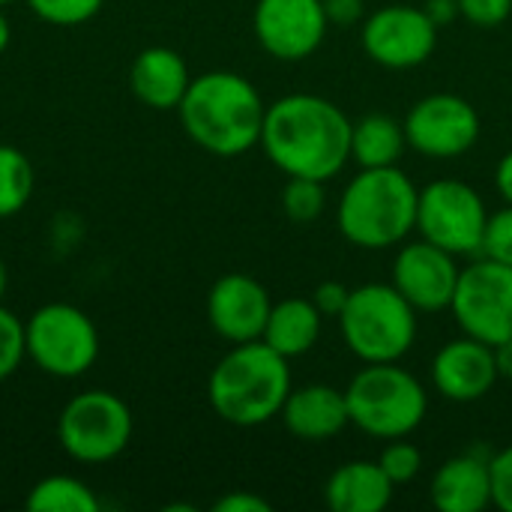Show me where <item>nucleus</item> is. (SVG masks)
<instances>
[{
    "label": "nucleus",
    "mask_w": 512,
    "mask_h": 512,
    "mask_svg": "<svg viewBox=\"0 0 512 512\" xmlns=\"http://www.w3.org/2000/svg\"><path fill=\"white\" fill-rule=\"evenodd\" d=\"M27 357V339H24V324L18 321L15 312H9L0 303V384L12 378L21 369V360Z\"/></svg>",
    "instance_id": "nucleus-26"
},
{
    "label": "nucleus",
    "mask_w": 512,
    "mask_h": 512,
    "mask_svg": "<svg viewBox=\"0 0 512 512\" xmlns=\"http://www.w3.org/2000/svg\"><path fill=\"white\" fill-rule=\"evenodd\" d=\"M27 357L54 378H81L99 357L96 324L69 303L39 306L24 321Z\"/></svg>",
    "instance_id": "nucleus-7"
},
{
    "label": "nucleus",
    "mask_w": 512,
    "mask_h": 512,
    "mask_svg": "<svg viewBox=\"0 0 512 512\" xmlns=\"http://www.w3.org/2000/svg\"><path fill=\"white\" fill-rule=\"evenodd\" d=\"M273 507L252 492H231L213 504V512H270Z\"/></svg>",
    "instance_id": "nucleus-33"
},
{
    "label": "nucleus",
    "mask_w": 512,
    "mask_h": 512,
    "mask_svg": "<svg viewBox=\"0 0 512 512\" xmlns=\"http://www.w3.org/2000/svg\"><path fill=\"white\" fill-rule=\"evenodd\" d=\"M450 312L459 330L486 345L512 339V267L480 258L459 273Z\"/></svg>",
    "instance_id": "nucleus-10"
},
{
    "label": "nucleus",
    "mask_w": 512,
    "mask_h": 512,
    "mask_svg": "<svg viewBox=\"0 0 512 512\" xmlns=\"http://www.w3.org/2000/svg\"><path fill=\"white\" fill-rule=\"evenodd\" d=\"M324 501L333 512H384L393 501V480L378 462L357 459L330 474Z\"/></svg>",
    "instance_id": "nucleus-20"
},
{
    "label": "nucleus",
    "mask_w": 512,
    "mask_h": 512,
    "mask_svg": "<svg viewBox=\"0 0 512 512\" xmlns=\"http://www.w3.org/2000/svg\"><path fill=\"white\" fill-rule=\"evenodd\" d=\"M177 114L201 150L231 159L261 144L267 105L249 78L216 69L189 81Z\"/></svg>",
    "instance_id": "nucleus-2"
},
{
    "label": "nucleus",
    "mask_w": 512,
    "mask_h": 512,
    "mask_svg": "<svg viewBox=\"0 0 512 512\" xmlns=\"http://www.w3.org/2000/svg\"><path fill=\"white\" fill-rule=\"evenodd\" d=\"M495 366H498L501 378H510L512 381V339L495 345Z\"/></svg>",
    "instance_id": "nucleus-37"
},
{
    "label": "nucleus",
    "mask_w": 512,
    "mask_h": 512,
    "mask_svg": "<svg viewBox=\"0 0 512 512\" xmlns=\"http://www.w3.org/2000/svg\"><path fill=\"white\" fill-rule=\"evenodd\" d=\"M330 24H354L366 15V0H321Z\"/></svg>",
    "instance_id": "nucleus-34"
},
{
    "label": "nucleus",
    "mask_w": 512,
    "mask_h": 512,
    "mask_svg": "<svg viewBox=\"0 0 512 512\" xmlns=\"http://www.w3.org/2000/svg\"><path fill=\"white\" fill-rule=\"evenodd\" d=\"M9 36H12L9 21H6V15L0 12V54H3V51H6V45H9Z\"/></svg>",
    "instance_id": "nucleus-38"
},
{
    "label": "nucleus",
    "mask_w": 512,
    "mask_h": 512,
    "mask_svg": "<svg viewBox=\"0 0 512 512\" xmlns=\"http://www.w3.org/2000/svg\"><path fill=\"white\" fill-rule=\"evenodd\" d=\"M438 24L426 9L408 3H390L375 9L363 21V51L384 69H414L423 66L438 45Z\"/></svg>",
    "instance_id": "nucleus-12"
},
{
    "label": "nucleus",
    "mask_w": 512,
    "mask_h": 512,
    "mask_svg": "<svg viewBox=\"0 0 512 512\" xmlns=\"http://www.w3.org/2000/svg\"><path fill=\"white\" fill-rule=\"evenodd\" d=\"M459 15L477 27H498L512 15V0H459Z\"/></svg>",
    "instance_id": "nucleus-31"
},
{
    "label": "nucleus",
    "mask_w": 512,
    "mask_h": 512,
    "mask_svg": "<svg viewBox=\"0 0 512 512\" xmlns=\"http://www.w3.org/2000/svg\"><path fill=\"white\" fill-rule=\"evenodd\" d=\"M405 138L426 159H459L480 138V114L459 93H432L405 114Z\"/></svg>",
    "instance_id": "nucleus-11"
},
{
    "label": "nucleus",
    "mask_w": 512,
    "mask_h": 512,
    "mask_svg": "<svg viewBox=\"0 0 512 512\" xmlns=\"http://www.w3.org/2000/svg\"><path fill=\"white\" fill-rule=\"evenodd\" d=\"M423 9H426V15H429L438 27H444V24H450V21L459 18V0H429Z\"/></svg>",
    "instance_id": "nucleus-35"
},
{
    "label": "nucleus",
    "mask_w": 512,
    "mask_h": 512,
    "mask_svg": "<svg viewBox=\"0 0 512 512\" xmlns=\"http://www.w3.org/2000/svg\"><path fill=\"white\" fill-rule=\"evenodd\" d=\"M378 465H381L384 474L393 480V486H402V483H411V480L420 474V468H423V453H420L411 441L396 438V441H390V444L384 447Z\"/></svg>",
    "instance_id": "nucleus-28"
},
{
    "label": "nucleus",
    "mask_w": 512,
    "mask_h": 512,
    "mask_svg": "<svg viewBox=\"0 0 512 512\" xmlns=\"http://www.w3.org/2000/svg\"><path fill=\"white\" fill-rule=\"evenodd\" d=\"M495 348L462 336L447 342L432 360V384L450 402H477L498 384Z\"/></svg>",
    "instance_id": "nucleus-16"
},
{
    "label": "nucleus",
    "mask_w": 512,
    "mask_h": 512,
    "mask_svg": "<svg viewBox=\"0 0 512 512\" xmlns=\"http://www.w3.org/2000/svg\"><path fill=\"white\" fill-rule=\"evenodd\" d=\"M291 393L288 357L273 351L264 339L234 345L210 372L207 399L213 411L240 429L264 426L282 414Z\"/></svg>",
    "instance_id": "nucleus-3"
},
{
    "label": "nucleus",
    "mask_w": 512,
    "mask_h": 512,
    "mask_svg": "<svg viewBox=\"0 0 512 512\" xmlns=\"http://www.w3.org/2000/svg\"><path fill=\"white\" fill-rule=\"evenodd\" d=\"M30 512H99V498L87 483L69 474L39 480L27 495Z\"/></svg>",
    "instance_id": "nucleus-23"
},
{
    "label": "nucleus",
    "mask_w": 512,
    "mask_h": 512,
    "mask_svg": "<svg viewBox=\"0 0 512 512\" xmlns=\"http://www.w3.org/2000/svg\"><path fill=\"white\" fill-rule=\"evenodd\" d=\"M495 186H498V195L512 204V150H507L504 156H501V162H498V168H495Z\"/></svg>",
    "instance_id": "nucleus-36"
},
{
    "label": "nucleus",
    "mask_w": 512,
    "mask_h": 512,
    "mask_svg": "<svg viewBox=\"0 0 512 512\" xmlns=\"http://www.w3.org/2000/svg\"><path fill=\"white\" fill-rule=\"evenodd\" d=\"M480 255L512 267V204H507L498 213H489V225H486V234H483Z\"/></svg>",
    "instance_id": "nucleus-29"
},
{
    "label": "nucleus",
    "mask_w": 512,
    "mask_h": 512,
    "mask_svg": "<svg viewBox=\"0 0 512 512\" xmlns=\"http://www.w3.org/2000/svg\"><path fill=\"white\" fill-rule=\"evenodd\" d=\"M405 126L387 114H366L351 126V159L360 168H390L405 156Z\"/></svg>",
    "instance_id": "nucleus-22"
},
{
    "label": "nucleus",
    "mask_w": 512,
    "mask_h": 512,
    "mask_svg": "<svg viewBox=\"0 0 512 512\" xmlns=\"http://www.w3.org/2000/svg\"><path fill=\"white\" fill-rule=\"evenodd\" d=\"M30 195H33L30 159L12 144H0V219L21 213Z\"/></svg>",
    "instance_id": "nucleus-24"
},
{
    "label": "nucleus",
    "mask_w": 512,
    "mask_h": 512,
    "mask_svg": "<svg viewBox=\"0 0 512 512\" xmlns=\"http://www.w3.org/2000/svg\"><path fill=\"white\" fill-rule=\"evenodd\" d=\"M417 198L420 189L399 165L360 168L336 207L339 234L360 249L399 246L417 228Z\"/></svg>",
    "instance_id": "nucleus-4"
},
{
    "label": "nucleus",
    "mask_w": 512,
    "mask_h": 512,
    "mask_svg": "<svg viewBox=\"0 0 512 512\" xmlns=\"http://www.w3.org/2000/svg\"><path fill=\"white\" fill-rule=\"evenodd\" d=\"M345 402L351 426L378 441L408 438L429 411L426 387L399 363H366L345 387Z\"/></svg>",
    "instance_id": "nucleus-5"
},
{
    "label": "nucleus",
    "mask_w": 512,
    "mask_h": 512,
    "mask_svg": "<svg viewBox=\"0 0 512 512\" xmlns=\"http://www.w3.org/2000/svg\"><path fill=\"white\" fill-rule=\"evenodd\" d=\"M489 477H492V504L498 510L512 512V447L489 456Z\"/></svg>",
    "instance_id": "nucleus-30"
},
{
    "label": "nucleus",
    "mask_w": 512,
    "mask_h": 512,
    "mask_svg": "<svg viewBox=\"0 0 512 512\" xmlns=\"http://www.w3.org/2000/svg\"><path fill=\"white\" fill-rule=\"evenodd\" d=\"M348 114L318 93H288L267 105L261 147L288 177L333 180L351 159Z\"/></svg>",
    "instance_id": "nucleus-1"
},
{
    "label": "nucleus",
    "mask_w": 512,
    "mask_h": 512,
    "mask_svg": "<svg viewBox=\"0 0 512 512\" xmlns=\"http://www.w3.org/2000/svg\"><path fill=\"white\" fill-rule=\"evenodd\" d=\"M339 330L363 363H399L417 342V309L390 282H369L348 294Z\"/></svg>",
    "instance_id": "nucleus-6"
},
{
    "label": "nucleus",
    "mask_w": 512,
    "mask_h": 512,
    "mask_svg": "<svg viewBox=\"0 0 512 512\" xmlns=\"http://www.w3.org/2000/svg\"><path fill=\"white\" fill-rule=\"evenodd\" d=\"M36 18L57 24V27H75L90 21L99 9L102 0H27Z\"/></svg>",
    "instance_id": "nucleus-27"
},
{
    "label": "nucleus",
    "mask_w": 512,
    "mask_h": 512,
    "mask_svg": "<svg viewBox=\"0 0 512 512\" xmlns=\"http://www.w3.org/2000/svg\"><path fill=\"white\" fill-rule=\"evenodd\" d=\"M189 66L186 60L165 45H153L135 54L129 66V90L132 96L153 111H177L189 90Z\"/></svg>",
    "instance_id": "nucleus-18"
},
{
    "label": "nucleus",
    "mask_w": 512,
    "mask_h": 512,
    "mask_svg": "<svg viewBox=\"0 0 512 512\" xmlns=\"http://www.w3.org/2000/svg\"><path fill=\"white\" fill-rule=\"evenodd\" d=\"M132 438V414L126 402L108 390L72 396L57 420V441L66 456L84 465L117 459Z\"/></svg>",
    "instance_id": "nucleus-8"
},
{
    "label": "nucleus",
    "mask_w": 512,
    "mask_h": 512,
    "mask_svg": "<svg viewBox=\"0 0 512 512\" xmlns=\"http://www.w3.org/2000/svg\"><path fill=\"white\" fill-rule=\"evenodd\" d=\"M348 294H351V288H345L342 282H321L312 294V303L321 309L324 318H339L348 303Z\"/></svg>",
    "instance_id": "nucleus-32"
},
{
    "label": "nucleus",
    "mask_w": 512,
    "mask_h": 512,
    "mask_svg": "<svg viewBox=\"0 0 512 512\" xmlns=\"http://www.w3.org/2000/svg\"><path fill=\"white\" fill-rule=\"evenodd\" d=\"M327 204V192H324V180H312V177H291L282 189V207L285 216L297 225H309L324 213Z\"/></svg>",
    "instance_id": "nucleus-25"
},
{
    "label": "nucleus",
    "mask_w": 512,
    "mask_h": 512,
    "mask_svg": "<svg viewBox=\"0 0 512 512\" xmlns=\"http://www.w3.org/2000/svg\"><path fill=\"white\" fill-rule=\"evenodd\" d=\"M6 3H12V0H0V6H6Z\"/></svg>",
    "instance_id": "nucleus-40"
},
{
    "label": "nucleus",
    "mask_w": 512,
    "mask_h": 512,
    "mask_svg": "<svg viewBox=\"0 0 512 512\" xmlns=\"http://www.w3.org/2000/svg\"><path fill=\"white\" fill-rule=\"evenodd\" d=\"M429 495L441 512H483L492 504L489 456L462 453L447 459L435 471Z\"/></svg>",
    "instance_id": "nucleus-19"
},
{
    "label": "nucleus",
    "mask_w": 512,
    "mask_h": 512,
    "mask_svg": "<svg viewBox=\"0 0 512 512\" xmlns=\"http://www.w3.org/2000/svg\"><path fill=\"white\" fill-rule=\"evenodd\" d=\"M489 210L483 195L462 180H432L417 198V231L423 240L459 255H480Z\"/></svg>",
    "instance_id": "nucleus-9"
},
{
    "label": "nucleus",
    "mask_w": 512,
    "mask_h": 512,
    "mask_svg": "<svg viewBox=\"0 0 512 512\" xmlns=\"http://www.w3.org/2000/svg\"><path fill=\"white\" fill-rule=\"evenodd\" d=\"M273 300L267 288L246 273H225L207 294V321L231 345L264 336Z\"/></svg>",
    "instance_id": "nucleus-15"
},
{
    "label": "nucleus",
    "mask_w": 512,
    "mask_h": 512,
    "mask_svg": "<svg viewBox=\"0 0 512 512\" xmlns=\"http://www.w3.org/2000/svg\"><path fill=\"white\" fill-rule=\"evenodd\" d=\"M321 318L324 315L312 300H303V297L279 300L270 309V318H267V327H264L261 339L288 360L303 357L321 339V324H324Z\"/></svg>",
    "instance_id": "nucleus-21"
},
{
    "label": "nucleus",
    "mask_w": 512,
    "mask_h": 512,
    "mask_svg": "<svg viewBox=\"0 0 512 512\" xmlns=\"http://www.w3.org/2000/svg\"><path fill=\"white\" fill-rule=\"evenodd\" d=\"M462 267L456 255L429 243L414 240L405 243L393 261V285L417 312H444L456 297Z\"/></svg>",
    "instance_id": "nucleus-14"
},
{
    "label": "nucleus",
    "mask_w": 512,
    "mask_h": 512,
    "mask_svg": "<svg viewBox=\"0 0 512 512\" xmlns=\"http://www.w3.org/2000/svg\"><path fill=\"white\" fill-rule=\"evenodd\" d=\"M6 282H9V276H6V264L0 261V300H3V294H6Z\"/></svg>",
    "instance_id": "nucleus-39"
},
{
    "label": "nucleus",
    "mask_w": 512,
    "mask_h": 512,
    "mask_svg": "<svg viewBox=\"0 0 512 512\" xmlns=\"http://www.w3.org/2000/svg\"><path fill=\"white\" fill-rule=\"evenodd\" d=\"M279 417L294 438L309 444L330 441L351 423L345 390H336L330 384H306L297 390L291 387Z\"/></svg>",
    "instance_id": "nucleus-17"
},
{
    "label": "nucleus",
    "mask_w": 512,
    "mask_h": 512,
    "mask_svg": "<svg viewBox=\"0 0 512 512\" xmlns=\"http://www.w3.org/2000/svg\"><path fill=\"white\" fill-rule=\"evenodd\" d=\"M327 12L321 0H258L252 30L261 48L285 63L312 57L327 36Z\"/></svg>",
    "instance_id": "nucleus-13"
}]
</instances>
